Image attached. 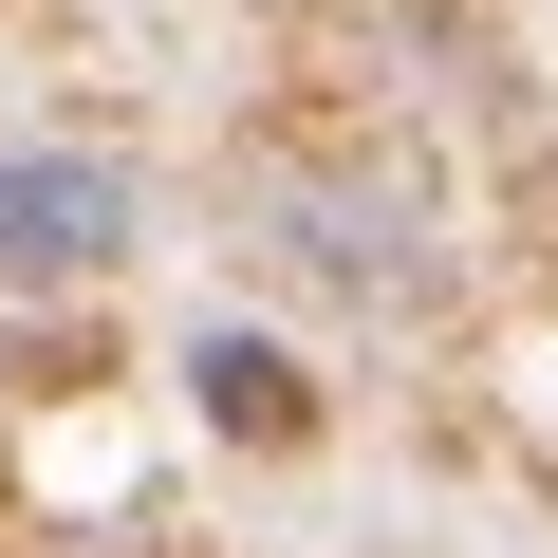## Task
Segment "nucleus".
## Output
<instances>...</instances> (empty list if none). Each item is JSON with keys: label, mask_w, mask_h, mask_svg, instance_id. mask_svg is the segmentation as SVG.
<instances>
[{"label": "nucleus", "mask_w": 558, "mask_h": 558, "mask_svg": "<svg viewBox=\"0 0 558 558\" xmlns=\"http://www.w3.org/2000/svg\"><path fill=\"white\" fill-rule=\"evenodd\" d=\"M260 260H279V279H336V299H373V317H410L428 279H447L410 168H317V186H279V205H260Z\"/></svg>", "instance_id": "f257e3e1"}, {"label": "nucleus", "mask_w": 558, "mask_h": 558, "mask_svg": "<svg viewBox=\"0 0 558 558\" xmlns=\"http://www.w3.org/2000/svg\"><path fill=\"white\" fill-rule=\"evenodd\" d=\"M112 242H131V168L112 149H0V299L94 279Z\"/></svg>", "instance_id": "f03ea898"}, {"label": "nucleus", "mask_w": 558, "mask_h": 558, "mask_svg": "<svg viewBox=\"0 0 558 558\" xmlns=\"http://www.w3.org/2000/svg\"><path fill=\"white\" fill-rule=\"evenodd\" d=\"M186 391H205V428H223V447H299V428H317V373H299V354H260V336H205V354H186Z\"/></svg>", "instance_id": "7ed1b4c3"}]
</instances>
